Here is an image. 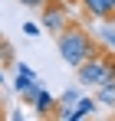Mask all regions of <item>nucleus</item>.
<instances>
[{
    "instance_id": "obj_1",
    "label": "nucleus",
    "mask_w": 115,
    "mask_h": 121,
    "mask_svg": "<svg viewBox=\"0 0 115 121\" xmlns=\"http://www.w3.org/2000/svg\"><path fill=\"white\" fill-rule=\"evenodd\" d=\"M56 43H59V56H62V62L72 65V69H79L86 59H92V56L102 52V49H96L92 36H89L86 30H79V26H66V30L56 36Z\"/></svg>"
},
{
    "instance_id": "obj_2",
    "label": "nucleus",
    "mask_w": 115,
    "mask_h": 121,
    "mask_svg": "<svg viewBox=\"0 0 115 121\" xmlns=\"http://www.w3.org/2000/svg\"><path fill=\"white\" fill-rule=\"evenodd\" d=\"M76 72H79V85H92V88L105 85V82H115V56L99 52L92 59H86Z\"/></svg>"
},
{
    "instance_id": "obj_3",
    "label": "nucleus",
    "mask_w": 115,
    "mask_h": 121,
    "mask_svg": "<svg viewBox=\"0 0 115 121\" xmlns=\"http://www.w3.org/2000/svg\"><path fill=\"white\" fill-rule=\"evenodd\" d=\"M66 26H69V10H66V3L46 0V3H43V30L53 33V36H59Z\"/></svg>"
},
{
    "instance_id": "obj_4",
    "label": "nucleus",
    "mask_w": 115,
    "mask_h": 121,
    "mask_svg": "<svg viewBox=\"0 0 115 121\" xmlns=\"http://www.w3.org/2000/svg\"><path fill=\"white\" fill-rule=\"evenodd\" d=\"M82 3H86V10H89L92 17H99V20L115 17V0H82Z\"/></svg>"
},
{
    "instance_id": "obj_5",
    "label": "nucleus",
    "mask_w": 115,
    "mask_h": 121,
    "mask_svg": "<svg viewBox=\"0 0 115 121\" xmlns=\"http://www.w3.org/2000/svg\"><path fill=\"white\" fill-rule=\"evenodd\" d=\"M96 101L102 105V108H112V105H115V82L96 85Z\"/></svg>"
},
{
    "instance_id": "obj_6",
    "label": "nucleus",
    "mask_w": 115,
    "mask_h": 121,
    "mask_svg": "<svg viewBox=\"0 0 115 121\" xmlns=\"http://www.w3.org/2000/svg\"><path fill=\"white\" fill-rule=\"evenodd\" d=\"M33 105H36V111H39V115H49V111L56 108V98H53L49 92H39V95H36V101H33Z\"/></svg>"
},
{
    "instance_id": "obj_7",
    "label": "nucleus",
    "mask_w": 115,
    "mask_h": 121,
    "mask_svg": "<svg viewBox=\"0 0 115 121\" xmlns=\"http://www.w3.org/2000/svg\"><path fill=\"white\" fill-rule=\"evenodd\" d=\"M82 98V88H66L62 95H59V105H76Z\"/></svg>"
},
{
    "instance_id": "obj_8",
    "label": "nucleus",
    "mask_w": 115,
    "mask_h": 121,
    "mask_svg": "<svg viewBox=\"0 0 115 121\" xmlns=\"http://www.w3.org/2000/svg\"><path fill=\"white\" fill-rule=\"evenodd\" d=\"M20 7H30V10H43V3L46 0H17Z\"/></svg>"
},
{
    "instance_id": "obj_9",
    "label": "nucleus",
    "mask_w": 115,
    "mask_h": 121,
    "mask_svg": "<svg viewBox=\"0 0 115 121\" xmlns=\"http://www.w3.org/2000/svg\"><path fill=\"white\" fill-rule=\"evenodd\" d=\"M99 36H102V39H105V43H109V46H112V49H115V30H102Z\"/></svg>"
},
{
    "instance_id": "obj_10",
    "label": "nucleus",
    "mask_w": 115,
    "mask_h": 121,
    "mask_svg": "<svg viewBox=\"0 0 115 121\" xmlns=\"http://www.w3.org/2000/svg\"><path fill=\"white\" fill-rule=\"evenodd\" d=\"M23 33H26V36H39V26L36 23H23Z\"/></svg>"
}]
</instances>
